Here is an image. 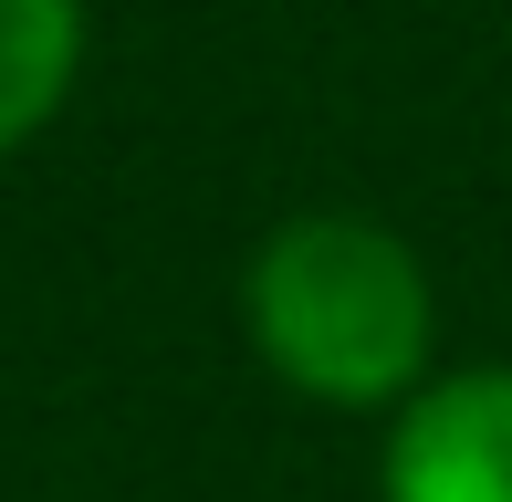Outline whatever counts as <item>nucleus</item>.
<instances>
[{"instance_id": "nucleus-2", "label": "nucleus", "mask_w": 512, "mask_h": 502, "mask_svg": "<svg viewBox=\"0 0 512 502\" xmlns=\"http://www.w3.org/2000/svg\"><path fill=\"white\" fill-rule=\"evenodd\" d=\"M387 502H512V367L429 377L387 419Z\"/></svg>"}, {"instance_id": "nucleus-3", "label": "nucleus", "mask_w": 512, "mask_h": 502, "mask_svg": "<svg viewBox=\"0 0 512 502\" xmlns=\"http://www.w3.org/2000/svg\"><path fill=\"white\" fill-rule=\"evenodd\" d=\"M84 74V0H0V157L32 147Z\"/></svg>"}, {"instance_id": "nucleus-1", "label": "nucleus", "mask_w": 512, "mask_h": 502, "mask_svg": "<svg viewBox=\"0 0 512 502\" xmlns=\"http://www.w3.org/2000/svg\"><path fill=\"white\" fill-rule=\"evenodd\" d=\"M241 335L314 408H398L429 387L439 293L418 251L366 210H293L241 272Z\"/></svg>"}]
</instances>
